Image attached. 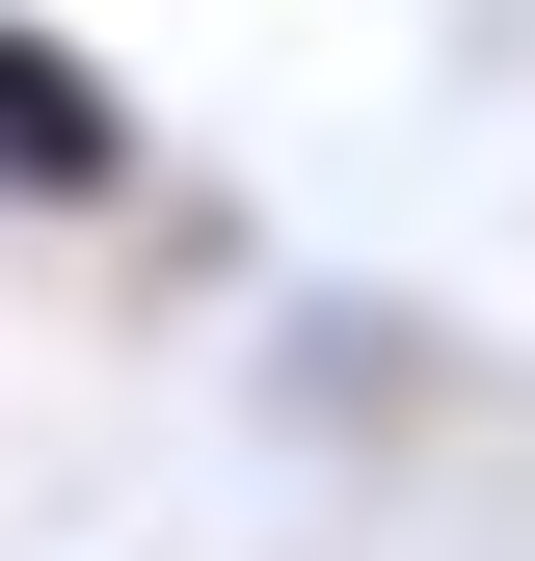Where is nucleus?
Listing matches in <instances>:
<instances>
[{
  "mask_svg": "<svg viewBox=\"0 0 535 561\" xmlns=\"http://www.w3.org/2000/svg\"><path fill=\"white\" fill-rule=\"evenodd\" d=\"M161 187V107H134L107 27H54V0H0V241H81Z\"/></svg>",
  "mask_w": 535,
  "mask_h": 561,
  "instance_id": "obj_1",
  "label": "nucleus"
}]
</instances>
